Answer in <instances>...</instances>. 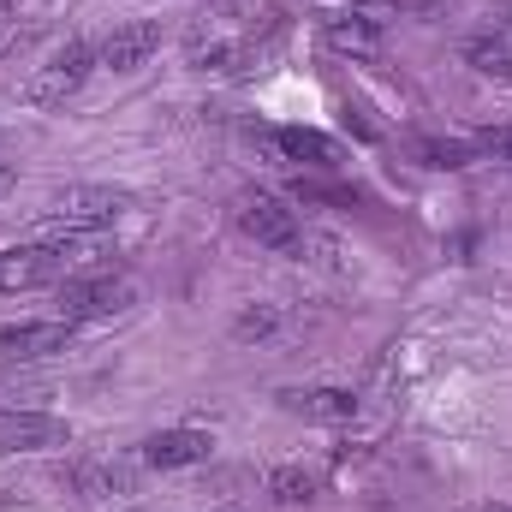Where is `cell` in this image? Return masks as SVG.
Segmentation results:
<instances>
[{"label":"cell","mask_w":512,"mask_h":512,"mask_svg":"<svg viewBox=\"0 0 512 512\" xmlns=\"http://www.w3.org/2000/svg\"><path fill=\"white\" fill-rule=\"evenodd\" d=\"M507 30H512V18H507Z\"/></svg>","instance_id":"obj_23"},{"label":"cell","mask_w":512,"mask_h":512,"mask_svg":"<svg viewBox=\"0 0 512 512\" xmlns=\"http://www.w3.org/2000/svg\"><path fill=\"white\" fill-rule=\"evenodd\" d=\"M465 66H471L477 78H489V84H512V42L495 36V30L471 36V42H465Z\"/></svg>","instance_id":"obj_14"},{"label":"cell","mask_w":512,"mask_h":512,"mask_svg":"<svg viewBox=\"0 0 512 512\" xmlns=\"http://www.w3.org/2000/svg\"><path fill=\"white\" fill-rule=\"evenodd\" d=\"M411 149H417V161H423V167H465V161L477 155L471 143H453V137H417Z\"/></svg>","instance_id":"obj_18"},{"label":"cell","mask_w":512,"mask_h":512,"mask_svg":"<svg viewBox=\"0 0 512 512\" xmlns=\"http://www.w3.org/2000/svg\"><path fill=\"white\" fill-rule=\"evenodd\" d=\"M126 512H143V507H126Z\"/></svg>","instance_id":"obj_22"},{"label":"cell","mask_w":512,"mask_h":512,"mask_svg":"<svg viewBox=\"0 0 512 512\" xmlns=\"http://www.w3.org/2000/svg\"><path fill=\"white\" fill-rule=\"evenodd\" d=\"M280 322H286V316H280L274 304H245V310L233 316V340H239V346H251V340H274Z\"/></svg>","instance_id":"obj_17"},{"label":"cell","mask_w":512,"mask_h":512,"mask_svg":"<svg viewBox=\"0 0 512 512\" xmlns=\"http://www.w3.org/2000/svg\"><path fill=\"white\" fill-rule=\"evenodd\" d=\"M72 441V429H66V417H54V411H0V453H54V447H66Z\"/></svg>","instance_id":"obj_5"},{"label":"cell","mask_w":512,"mask_h":512,"mask_svg":"<svg viewBox=\"0 0 512 512\" xmlns=\"http://www.w3.org/2000/svg\"><path fill=\"white\" fill-rule=\"evenodd\" d=\"M72 328L78 322H66V316H54V322H12V328H0V346L18 352V358H48V352L72 346Z\"/></svg>","instance_id":"obj_10"},{"label":"cell","mask_w":512,"mask_h":512,"mask_svg":"<svg viewBox=\"0 0 512 512\" xmlns=\"http://www.w3.org/2000/svg\"><path fill=\"white\" fill-rule=\"evenodd\" d=\"M274 143H280V155H286V161H304V167H340V143H334V137H322V131L286 126Z\"/></svg>","instance_id":"obj_15"},{"label":"cell","mask_w":512,"mask_h":512,"mask_svg":"<svg viewBox=\"0 0 512 512\" xmlns=\"http://www.w3.org/2000/svg\"><path fill=\"white\" fill-rule=\"evenodd\" d=\"M96 60H102V54H96L90 42H78V36H72L48 66H36V72L24 78V102H30V108H66V102L90 84Z\"/></svg>","instance_id":"obj_2"},{"label":"cell","mask_w":512,"mask_h":512,"mask_svg":"<svg viewBox=\"0 0 512 512\" xmlns=\"http://www.w3.org/2000/svg\"><path fill=\"white\" fill-rule=\"evenodd\" d=\"M126 209H131L126 191H108V185H66V191H54L48 221H54V233H102V227H114Z\"/></svg>","instance_id":"obj_3"},{"label":"cell","mask_w":512,"mask_h":512,"mask_svg":"<svg viewBox=\"0 0 512 512\" xmlns=\"http://www.w3.org/2000/svg\"><path fill=\"white\" fill-rule=\"evenodd\" d=\"M209 453H215L209 429H161L143 441V465H155V471H185V465H203Z\"/></svg>","instance_id":"obj_8"},{"label":"cell","mask_w":512,"mask_h":512,"mask_svg":"<svg viewBox=\"0 0 512 512\" xmlns=\"http://www.w3.org/2000/svg\"><path fill=\"white\" fill-rule=\"evenodd\" d=\"M322 36H328L334 54H352V60H376L382 54V24L370 12H340V18H328Z\"/></svg>","instance_id":"obj_12"},{"label":"cell","mask_w":512,"mask_h":512,"mask_svg":"<svg viewBox=\"0 0 512 512\" xmlns=\"http://www.w3.org/2000/svg\"><path fill=\"white\" fill-rule=\"evenodd\" d=\"M54 304H60L66 322H102V316H126L137 304V286L126 274H108V268L102 274H72V280H60Z\"/></svg>","instance_id":"obj_1"},{"label":"cell","mask_w":512,"mask_h":512,"mask_svg":"<svg viewBox=\"0 0 512 512\" xmlns=\"http://www.w3.org/2000/svg\"><path fill=\"white\" fill-rule=\"evenodd\" d=\"M155 48H161V24L131 18V24H114V30H108V42H102L96 54H102L108 72H143V66L155 60Z\"/></svg>","instance_id":"obj_6"},{"label":"cell","mask_w":512,"mask_h":512,"mask_svg":"<svg viewBox=\"0 0 512 512\" xmlns=\"http://www.w3.org/2000/svg\"><path fill=\"white\" fill-rule=\"evenodd\" d=\"M280 405L292 417H304V423H352L358 417V399L346 387H286Z\"/></svg>","instance_id":"obj_9"},{"label":"cell","mask_w":512,"mask_h":512,"mask_svg":"<svg viewBox=\"0 0 512 512\" xmlns=\"http://www.w3.org/2000/svg\"><path fill=\"white\" fill-rule=\"evenodd\" d=\"M477 155H495V161H507L512 167V126H489V131H477V143H471Z\"/></svg>","instance_id":"obj_19"},{"label":"cell","mask_w":512,"mask_h":512,"mask_svg":"<svg viewBox=\"0 0 512 512\" xmlns=\"http://www.w3.org/2000/svg\"><path fill=\"white\" fill-rule=\"evenodd\" d=\"M185 60L203 66V72H233L245 54H239L233 36H221V30H209V24H191V30H185Z\"/></svg>","instance_id":"obj_13"},{"label":"cell","mask_w":512,"mask_h":512,"mask_svg":"<svg viewBox=\"0 0 512 512\" xmlns=\"http://www.w3.org/2000/svg\"><path fill=\"white\" fill-rule=\"evenodd\" d=\"M239 227L251 233L262 251H280V256H298V251H304L298 209H286L274 191H245V197H239Z\"/></svg>","instance_id":"obj_4"},{"label":"cell","mask_w":512,"mask_h":512,"mask_svg":"<svg viewBox=\"0 0 512 512\" xmlns=\"http://www.w3.org/2000/svg\"><path fill=\"white\" fill-rule=\"evenodd\" d=\"M72 489L84 501H114V495H131L137 489V471H131L126 459H84L72 471Z\"/></svg>","instance_id":"obj_11"},{"label":"cell","mask_w":512,"mask_h":512,"mask_svg":"<svg viewBox=\"0 0 512 512\" xmlns=\"http://www.w3.org/2000/svg\"><path fill=\"white\" fill-rule=\"evenodd\" d=\"M12 185H18V173H12V167H0V203L12 197Z\"/></svg>","instance_id":"obj_20"},{"label":"cell","mask_w":512,"mask_h":512,"mask_svg":"<svg viewBox=\"0 0 512 512\" xmlns=\"http://www.w3.org/2000/svg\"><path fill=\"white\" fill-rule=\"evenodd\" d=\"M465 512H512L507 501H483V507H465Z\"/></svg>","instance_id":"obj_21"},{"label":"cell","mask_w":512,"mask_h":512,"mask_svg":"<svg viewBox=\"0 0 512 512\" xmlns=\"http://www.w3.org/2000/svg\"><path fill=\"white\" fill-rule=\"evenodd\" d=\"M60 274H66V256L54 245H18L0 256V292H30V286H48Z\"/></svg>","instance_id":"obj_7"},{"label":"cell","mask_w":512,"mask_h":512,"mask_svg":"<svg viewBox=\"0 0 512 512\" xmlns=\"http://www.w3.org/2000/svg\"><path fill=\"white\" fill-rule=\"evenodd\" d=\"M316 471H304V465H280V471H268V501L274 507H310L316 501Z\"/></svg>","instance_id":"obj_16"}]
</instances>
